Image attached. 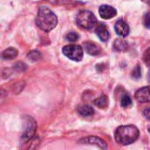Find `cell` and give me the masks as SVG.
Returning <instances> with one entry per match:
<instances>
[{
	"label": "cell",
	"mask_w": 150,
	"mask_h": 150,
	"mask_svg": "<svg viewBox=\"0 0 150 150\" xmlns=\"http://www.w3.org/2000/svg\"><path fill=\"white\" fill-rule=\"evenodd\" d=\"M96 33L98 36V38L100 39V40L103 41V42L107 41L109 40V38H110L109 31H108L106 25H104L103 23L98 24V25L96 28Z\"/></svg>",
	"instance_id": "cell-10"
},
{
	"label": "cell",
	"mask_w": 150,
	"mask_h": 150,
	"mask_svg": "<svg viewBox=\"0 0 150 150\" xmlns=\"http://www.w3.org/2000/svg\"><path fill=\"white\" fill-rule=\"evenodd\" d=\"M116 14H117V11L112 6L104 4L99 7V15L104 19H110L115 17Z\"/></svg>",
	"instance_id": "cell-6"
},
{
	"label": "cell",
	"mask_w": 150,
	"mask_h": 150,
	"mask_svg": "<svg viewBox=\"0 0 150 150\" xmlns=\"http://www.w3.org/2000/svg\"><path fill=\"white\" fill-rule=\"evenodd\" d=\"M84 50L90 55H98L102 52L101 47L98 44L91 41L84 43Z\"/></svg>",
	"instance_id": "cell-11"
},
{
	"label": "cell",
	"mask_w": 150,
	"mask_h": 150,
	"mask_svg": "<svg viewBox=\"0 0 150 150\" xmlns=\"http://www.w3.org/2000/svg\"><path fill=\"white\" fill-rule=\"evenodd\" d=\"M113 47L115 50L117 51H120V52H124L127 49L128 47V43L122 40V39H117L114 43H113Z\"/></svg>",
	"instance_id": "cell-13"
},
{
	"label": "cell",
	"mask_w": 150,
	"mask_h": 150,
	"mask_svg": "<svg viewBox=\"0 0 150 150\" xmlns=\"http://www.w3.org/2000/svg\"><path fill=\"white\" fill-rule=\"evenodd\" d=\"M76 23L83 29L91 30L97 25V18L91 11L83 10L77 14Z\"/></svg>",
	"instance_id": "cell-3"
},
{
	"label": "cell",
	"mask_w": 150,
	"mask_h": 150,
	"mask_svg": "<svg viewBox=\"0 0 150 150\" xmlns=\"http://www.w3.org/2000/svg\"><path fill=\"white\" fill-rule=\"evenodd\" d=\"M77 112L83 117H89V116H91L94 114V109L91 106L87 105L80 106L77 109Z\"/></svg>",
	"instance_id": "cell-12"
},
{
	"label": "cell",
	"mask_w": 150,
	"mask_h": 150,
	"mask_svg": "<svg viewBox=\"0 0 150 150\" xmlns=\"http://www.w3.org/2000/svg\"><path fill=\"white\" fill-rule=\"evenodd\" d=\"M114 30L116 33L120 37H127L129 34V31H130L128 25L123 19H120L115 23Z\"/></svg>",
	"instance_id": "cell-7"
},
{
	"label": "cell",
	"mask_w": 150,
	"mask_h": 150,
	"mask_svg": "<svg viewBox=\"0 0 150 150\" xmlns=\"http://www.w3.org/2000/svg\"><path fill=\"white\" fill-rule=\"evenodd\" d=\"M143 22H144V25L147 28H150V12H148L145 14Z\"/></svg>",
	"instance_id": "cell-21"
},
{
	"label": "cell",
	"mask_w": 150,
	"mask_h": 150,
	"mask_svg": "<svg viewBox=\"0 0 150 150\" xmlns=\"http://www.w3.org/2000/svg\"><path fill=\"white\" fill-rule=\"evenodd\" d=\"M135 98L141 103L150 102V86L143 87L135 93Z\"/></svg>",
	"instance_id": "cell-9"
},
{
	"label": "cell",
	"mask_w": 150,
	"mask_h": 150,
	"mask_svg": "<svg viewBox=\"0 0 150 150\" xmlns=\"http://www.w3.org/2000/svg\"><path fill=\"white\" fill-rule=\"evenodd\" d=\"M143 115H144V117H145L147 120H150V108H146V109L143 111Z\"/></svg>",
	"instance_id": "cell-22"
},
{
	"label": "cell",
	"mask_w": 150,
	"mask_h": 150,
	"mask_svg": "<svg viewBox=\"0 0 150 150\" xmlns=\"http://www.w3.org/2000/svg\"><path fill=\"white\" fill-rule=\"evenodd\" d=\"M132 76L134 79H139L142 76V69L140 67V65H136L135 68L134 69L133 72H132Z\"/></svg>",
	"instance_id": "cell-17"
},
{
	"label": "cell",
	"mask_w": 150,
	"mask_h": 150,
	"mask_svg": "<svg viewBox=\"0 0 150 150\" xmlns=\"http://www.w3.org/2000/svg\"><path fill=\"white\" fill-rule=\"evenodd\" d=\"M17 55H18V50L13 47H9L3 52L2 58L5 60H11L17 57Z\"/></svg>",
	"instance_id": "cell-14"
},
{
	"label": "cell",
	"mask_w": 150,
	"mask_h": 150,
	"mask_svg": "<svg viewBox=\"0 0 150 150\" xmlns=\"http://www.w3.org/2000/svg\"><path fill=\"white\" fill-rule=\"evenodd\" d=\"M143 3H145V4H150V0H142Z\"/></svg>",
	"instance_id": "cell-23"
},
{
	"label": "cell",
	"mask_w": 150,
	"mask_h": 150,
	"mask_svg": "<svg viewBox=\"0 0 150 150\" xmlns=\"http://www.w3.org/2000/svg\"><path fill=\"white\" fill-rule=\"evenodd\" d=\"M139 129L132 125L121 126L115 131L114 137L118 143L121 145H129L134 143L139 138Z\"/></svg>",
	"instance_id": "cell-2"
},
{
	"label": "cell",
	"mask_w": 150,
	"mask_h": 150,
	"mask_svg": "<svg viewBox=\"0 0 150 150\" xmlns=\"http://www.w3.org/2000/svg\"><path fill=\"white\" fill-rule=\"evenodd\" d=\"M95 105L98 106V108H101V109H105L107 108L108 105H109V99L106 96H101L100 98H97L95 101Z\"/></svg>",
	"instance_id": "cell-15"
},
{
	"label": "cell",
	"mask_w": 150,
	"mask_h": 150,
	"mask_svg": "<svg viewBox=\"0 0 150 150\" xmlns=\"http://www.w3.org/2000/svg\"><path fill=\"white\" fill-rule=\"evenodd\" d=\"M120 104H121V106H122V107H124V108H128V107L132 106L133 101H132V98H131L128 95L125 94V95H123L122 98H121Z\"/></svg>",
	"instance_id": "cell-16"
},
{
	"label": "cell",
	"mask_w": 150,
	"mask_h": 150,
	"mask_svg": "<svg viewBox=\"0 0 150 150\" xmlns=\"http://www.w3.org/2000/svg\"><path fill=\"white\" fill-rule=\"evenodd\" d=\"M143 61H144L145 64L150 68V47H149L145 51V53L143 54Z\"/></svg>",
	"instance_id": "cell-20"
},
{
	"label": "cell",
	"mask_w": 150,
	"mask_h": 150,
	"mask_svg": "<svg viewBox=\"0 0 150 150\" xmlns=\"http://www.w3.org/2000/svg\"><path fill=\"white\" fill-rule=\"evenodd\" d=\"M80 142H83L85 144H90V145H95L102 149H107V145H106L105 142L97 136H88V137L81 140Z\"/></svg>",
	"instance_id": "cell-8"
},
{
	"label": "cell",
	"mask_w": 150,
	"mask_h": 150,
	"mask_svg": "<svg viewBox=\"0 0 150 150\" xmlns=\"http://www.w3.org/2000/svg\"><path fill=\"white\" fill-rule=\"evenodd\" d=\"M63 54L72 61L80 62L83 56V50L79 45H68L62 48Z\"/></svg>",
	"instance_id": "cell-4"
},
{
	"label": "cell",
	"mask_w": 150,
	"mask_h": 150,
	"mask_svg": "<svg viewBox=\"0 0 150 150\" xmlns=\"http://www.w3.org/2000/svg\"><path fill=\"white\" fill-rule=\"evenodd\" d=\"M56 15L47 7L42 6L39 9L36 17V24L40 29L45 32H50L57 25Z\"/></svg>",
	"instance_id": "cell-1"
},
{
	"label": "cell",
	"mask_w": 150,
	"mask_h": 150,
	"mask_svg": "<svg viewBox=\"0 0 150 150\" xmlns=\"http://www.w3.org/2000/svg\"><path fill=\"white\" fill-rule=\"evenodd\" d=\"M78 38H79L78 34H77L76 33H75V32H70V33H69L66 35V39H67V40L71 41V42H75V41H76V40H78Z\"/></svg>",
	"instance_id": "cell-18"
},
{
	"label": "cell",
	"mask_w": 150,
	"mask_h": 150,
	"mask_svg": "<svg viewBox=\"0 0 150 150\" xmlns=\"http://www.w3.org/2000/svg\"><path fill=\"white\" fill-rule=\"evenodd\" d=\"M26 120L25 122V129L24 131L22 139L25 142L30 141L33 136L34 135V133L36 131V122L34 121V120L31 117H25Z\"/></svg>",
	"instance_id": "cell-5"
},
{
	"label": "cell",
	"mask_w": 150,
	"mask_h": 150,
	"mask_svg": "<svg viewBox=\"0 0 150 150\" xmlns=\"http://www.w3.org/2000/svg\"><path fill=\"white\" fill-rule=\"evenodd\" d=\"M27 56L32 60V61H38L40 57H41V54H40L39 51H31Z\"/></svg>",
	"instance_id": "cell-19"
},
{
	"label": "cell",
	"mask_w": 150,
	"mask_h": 150,
	"mask_svg": "<svg viewBox=\"0 0 150 150\" xmlns=\"http://www.w3.org/2000/svg\"><path fill=\"white\" fill-rule=\"evenodd\" d=\"M148 79H149V81L150 82V69L149 71V73H148Z\"/></svg>",
	"instance_id": "cell-24"
}]
</instances>
